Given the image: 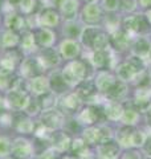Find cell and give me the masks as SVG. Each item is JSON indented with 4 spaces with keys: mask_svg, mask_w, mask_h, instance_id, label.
I'll list each match as a JSON object with an SVG mask.
<instances>
[{
    "mask_svg": "<svg viewBox=\"0 0 151 159\" xmlns=\"http://www.w3.org/2000/svg\"><path fill=\"white\" fill-rule=\"evenodd\" d=\"M0 65H2V68L4 69V70H12L13 66H15V62H13V60L11 57H6V58H3L2 61H0Z\"/></svg>",
    "mask_w": 151,
    "mask_h": 159,
    "instance_id": "cell-40",
    "label": "cell"
},
{
    "mask_svg": "<svg viewBox=\"0 0 151 159\" xmlns=\"http://www.w3.org/2000/svg\"><path fill=\"white\" fill-rule=\"evenodd\" d=\"M144 143V135L140 131H134L131 135V145L140 146Z\"/></svg>",
    "mask_w": 151,
    "mask_h": 159,
    "instance_id": "cell-37",
    "label": "cell"
},
{
    "mask_svg": "<svg viewBox=\"0 0 151 159\" xmlns=\"http://www.w3.org/2000/svg\"><path fill=\"white\" fill-rule=\"evenodd\" d=\"M37 61L41 62V68L43 66H52V65H54V64L58 62V57H57V54L53 49H47Z\"/></svg>",
    "mask_w": 151,
    "mask_h": 159,
    "instance_id": "cell-11",
    "label": "cell"
},
{
    "mask_svg": "<svg viewBox=\"0 0 151 159\" xmlns=\"http://www.w3.org/2000/svg\"><path fill=\"white\" fill-rule=\"evenodd\" d=\"M29 86H31V90L36 94H44L48 92L49 89V82L47 78L44 77H34L31 80V84H29Z\"/></svg>",
    "mask_w": 151,
    "mask_h": 159,
    "instance_id": "cell-8",
    "label": "cell"
},
{
    "mask_svg": "<svg viewBox=\"0 0 151 159\" xmlns=\"http://www.w3.org/2000/svg\"><path fill=\"white\" fill-rule=\"evenodd\" d=\"M9 2L13 3V4H16V3H20V2H21V0H9Z\"/></svg>",
    "mask_w": 151,
    "mask_h": 159,
    "instance_id": "cell-53",
    "label": "cell"
},
{
    "mask_svg": "<svg viewBox=\"0 0 151 159\" xmlns=\"http://www.w3.org/2000/svg\"><path fill=\"white\" fill-rule=\"evenodd\" d=\"M73 151L77 154L78 157H88V151H86V143H84L82 141H76L73 143Z\"/></svg>",
    "mask_w": 151,
    "mask_h": 159,
    "instance_id": "cell-31",
    "label": "cell"
},
{
    "mask_svg": "<svg viewBox=\"0 0 151 159\" xmlns=\"http://www.w3.org/2000/svg\"><path fill=\"white\" fill-rule=\"evenodd\" d=\"M40 24L45 27H53L58 23V15L53 11V9H45L43 15L39 17Z\"/></svg>",
    "mask_w": 151,
    "mask_h": 159,
    "instance_id": "cell-9",
    "label": "cell"
},
{
    "mask_svg": "<svg viewBox=\"0 0 151 159\" xmlns=\"http://www.w3.org/2000/svg\"><path fill=\"white\" fill-rule=\"evenodd\" d=\"M47 101L45 102H41V105L45 107V109H50L54 103H56V96H54L53 93H44V97Z\"/></svg>",
    "mask_w": 151,
    "mask_h": 159,
    "instance_id": "cell-36",
    "label": "cell"
},
{
    "mask_svg": "<svg viewBox=\"0 0 151 159\" xmlns=\"http://www.w3.org/2000/svg\"><path fill=\"white\" fill-rule=\"evenodd\" d=\"M94 94V85L92 82H82L81 85L78 86V96H81L84 98H89V97H92Z\"/></svg>",
    "mask_w": 151,
    "mask_h": 159,
    "instance_id": "cell-25",
    "label": "cell"
},
{
    "mask_svg": "<svg viewBox=\"0 0 151 159\" xmlns=\"http://www.w3.org/2000/svg\"><path fill=\"white\" fill-rule=\"evenodd\" d=\"M3 106H4V102H3V99L0 98V110H2V109H3Z\"/></svg>",
    "mask_w": 151,
    "mask_h": 159,
    "instance_id": "cell-52",
    "label": "cell"
},
{
    "mask_svg": "<svg viewBox=\"0 0 151 159\" xmlns=\"http://www.w3.org/2000/svg\"><path fill=\"white\" fill-rule=\"evenodd\" d=\"M108 43H109V37L106 36V34L98 33L97 36H95L94 41H93V47L97 49V51H103V49L108 47Z\"/></svg>",
    "mask_w": 151,
    "mask_h": 159,
    "instance_id": "cell-26",
    "label": "cell"
},
{
    "mask_svg": "<svg viewBox=\"0 0 151 159\" xmlns=\"http://www.w3.org/2000/svg\"><path fill=\"white\" fill-rule=\"evenodd\" d=\"M84 138L86 143H95L99 141V130L98 129H88V130H85Z\"/></svg>",
    "mask_w": 151,
    "mask_h": 159,
    "instance_id": "cell-29",
    "label": "cell"
},
{
    "mask_svg": "<svg viewBox=\"0 0 151 159\" xmlns=\"http://www.w3.org/2000/svg\"><path fill=\"white\" fill-rule=\"evenodd\" d=\"M103 4L109 11H114L119 6V0H103Z\"/></svg>",
    "mask_w": 151,
    "mask_h": 159,
    "instance_id": "cell-44",
    "label": "cell"
},
{
    "mask_svg": "<svg viewBox=\"0 0 151 159\" xmlns=\"http://www.w3.org/2000/svg\"><path fill=\"white\" fill-rule=\"evenodd\" d=\"M20 6H21V9L24 12H31L33 7H34V0H21L20 2Z\"/></svg>",
    "mask_w": 151,
    "mask_h": 159,
    "instance_id": "cell-41",
    "label": "cell"
},
{
    "mask_svg": "<svg viewBox=\"0 0 151 159\" xmlns=\"http://www.w3.org/2000/svg\"><path fill=\"white\" fill-rule=\"evenodd\" d=\"M84 16H85V20H88L90 23H94L99 19L101 11L95 4H89V6H86L84 9Z\"/></svg>",
    "mask_w": 151,
    "mask_h": 159,
    "instance_id": "cell-13",
    "label": "cell"
},
{
    "mask_svg": "<svg viewBox=\"0 0 151 159\" xmlns=\"http://www.w3.org/2000/svg\"><path fill=\"white\" fill-rule=\"evenodd\" d=\"M126 93V86L125 84L122 82H114L113 86L108 90V96L109 98L112 99H117V98H121Z\"/></svg>",
    "mask_w": 151,
    "mask_h": 159,
    "instance_id": "cell-15",
    "label": "cell"
},
{
    "mask_svg": "<svg viewBox=\"0 0 151 159\" xmlns=\"http://www.w3.org/2000/svg\"><path fill=\"white\" fill-rule=\"evenodd\" d=\"M16 43H17V36H16V33H13L12 31L6 32L3 34V37H2L3 47H13Z\"/></svg>",
    "mask_w": 151,
    "mask_h": 159,
    "instance_id": "cell-30",
    "label": "cell"
},
{
    "mask_svg": "<svg viewBox=\"0 0 151 159\" xmlns=\"http://www.w3.org/2000/svg\"><path fill=\"white\" fill-rule=\"evenodd\" d=\"M34 68H41L39 66V61H33V60H25L21 65V73L25 77H32L33 72L36 70Z\"/></svg>",
    "mask_w": 151,
    "mask_h": 159,
    "instance_id": "cell-18",
    "label": "cell"
},
{
    "mask_svg": "<svg viewBox=\"0 0 151 159\" xmlns=\"http://www.w3.org/2000/svg\"><path fill=\"white\" fill-rule=\"evenodd\" d=\"M140 4H142L143 7H147V6H151V0H139Z\"/></svg>",
    "mask_w": 151,
    "mask_h": 159,
    "instance_id": "cell-50",
    "label": "cell"
},
{
    "mask_svg": "<svg viewBox=\"0 0 151 159\" xmlns=\"http://www.w3.org/2000/svg\"><path fill=\"white\" fill-rule=\"evenodd\" d=\"M119 147L114 142H103L99 147V155L102 159H115L118 155Z\"/></svg>",
    "mask_w": 151,
    "mask_h": 159,
    "instance_id": "cell-5",
    "label": "cell"
},
{
    "mask_svg": "<svg viewBox=\"0 0 151 159\" xmlns=\"http://www.w3.org/2000/svg\"><path fill=\"white\" fill-rule=\"evenodd\" d=\"M77 0H60V8L64 15H66L68 17H72L77 11Z\"/></svg>",
    "mask_w": 151,
    "mask_h": 159,
    "instance_id": "cell-12",
    "label": "cell"
},
{
    "mask_svg": "<svg viewBox=\"0 0 151 159\" xmlns=\"http://www.w3.org/2000/svg\"><path fill=\"white\" fill-rule=\"evenodd\" d=\"M123 9L125 11H133L135 8V0H122Z\"/></svg>",
    "mask_w": 151,
    "mask_h": 159,
    "instance_id": "cell-45",
    "label": "cell"
},
{
    "mask_svg": "<svg viewBox=\"0 0 151 159\" xmlns=\"http://www.w3.org/2000/svg\"><path fill=\"white\" fill-rule=\"evenodd\" d=\"M65 32H66V34L69 37H76V36H78V33H80V28H78L77 24L69 23V25L66 27V29H65Z\"/></svg>",
    "mask_w": 151,
    "mask_h": 159,
    "instance_id": "cell-39",
    "label": "cell"
},
{
    "mask_svg": "<svg viewBox=\"0 0 151 159\" xmlns=\"http://www.w3.org/2000/svg\"><path fill=\"white\" fill-rule=\"evenodd\" d=\"M147 19H149V21L151 23V9L149 11V13H147Z\"/></svg>",
    "mask_w": 151,
    "mask_h": 159,
    "instance_id": "cell-51",
    "label": "cell"
},
{
    "mask_svg": "<svg viewBox=\"0 0 151 159\" xmlns=\"http://www.w3.org/2000/svg\"><path fill=\"white\" fill-rule=\"evenodd\" d=\"M7 159H11V158H7Z\"/></svg>",
    "mask_w": 151,
    "mask_h": 159,
    "instance_id": "cell-57",
    "label": "cell"
},
{
    "mask_svg": "<svg viewBox=\"0 0 151 159\" xmlns=\"http://www.w3.org/2000/svg\"><path fill=\"white\" fill-rule=\"evenodd\" d=\"M39 43L44 47H49L54 40V34L49 31V29H41L39 33Z\"/></svg>",
    "mask_w": 151,
    "mask_h": 159,
    "instance_id": "cell-24",
    "label": "cell"
},
{
    "mask_svg": "<svg viewBox=\"0 0 151 159\" xmlns=\"http://www.w3.org/2000/svg\"><path fill=\"white\" fill-rule=\"evenodd\" d=\"M150 114H151V109H150Z\"/></svg>",
    "mask_w": 151,
    "mask_h": 159,
    "instance_id": "cell-56",
    "label": "cell"
},
{
    "mask_svg": "<svg viewBox=\"0 0 151 159\" xmlns=\"http://www.w3.org/2000/svg\"><path fill=\"white\" fill-rule=\"evenodd\" d=\"M88 2H95V0H88Z\"/></svg>",
    "mask_w": 151,
    "mask_h": 159,
    "instance_id": "cell-55",
    "label": "cell"
},
{
    "mask_svg": "<svg viewBox=\"0 0 151 159\" xmlns=\"http://www.w3.org/2000/svg\"><path fill=\"white\" fill-rule=\"evenodd\" d=\"M135 69L131 64L126 62V64H122L119 68H118V76L122 78V80H130L134 74H135Z\"/></svg>",
    "mask_w": 151,
    "mask_h": 159,
    "instance_id": "cell-17",
    "label": "cell"
},
{
    "mask_svg": "<svg viewBox=\"0 0 151 159\" xmlns=\"http://www.w3.org/2000/svg\"><path fill=\"white\" fill-rule=\"evenodd\" d=\"M150 54H151V51H150Z\"/></svg>",
    "mask_w": 151,
    "mask_h": 159,
    "instance_id": "cell-58",
    "label": "cell"
},
{
    "mask_svg": "<svg viewBox=\"0 0 151 159\" xmlns=\"http://www.w3.org/2000/svg\"><path fill=\"white\" fill-rule=\"evenodd\" d=\"M125 27L129 31H146L147 23L144 21L142 16H133L125 20Z\"/></svg>",
    "mask_w": 151,
    "mask_h": 159,
    "instance_id": "cell-6",
    "label": "cell"
},
{
    "mask_svg": "<svg viewBox=\"0 0 151 159\" xmlns=\"http://www.w3.org/2000/svg\"><path fill=\"white\" fill-rule=\"evenodd\" d=\"M78 103H80V101L76 94H68V96L62 99V106H64V109H66L68 111L76 110V109L78 107Z\"/></svg>",
    "mask_w": 151,
    "mask_h": 159,
    "instance_id": "cell-19",
    "label": "cell"
},
{
    "mask_svg": "<svg viewBox=\"0 0 151 159\" xmlns=\"http://www.w3.org/2000/svg\"><path fill=\"white\" fill-rule=\"evenodd\" d=\"M131 135H133V133L131 131H129V130H123V131H121L119 133V143H122L123 146H129V145H131Z\"/></svg>",
    "mask_w": 151,
    "mask_h": 159,
    "instance_id": "cell-35",
    "label": "cell"
},
{
    "mask_svg": "<svg viewBox=\"0 0 151 159\" xmlns=\"http://www.w3.org/2000/svg\"><path fill=\"white\" fill-rule=\"evenodd\" d=\"M9 152V141L7 138H0V157H6Z\"/></svg>",
    "mask_w": 151,
    "mask_h": 159,
    "instance_id": "cell-38",
    "label": "cell"
},
{
    "mask_svg": "<svg viewBox=\"0 0 151 159\" xmlns=\"http://www.w3.org/2000/svg\"><path fill=\"white\" fill-rule=\"evenodd\" d=\"M39 110V103L36 102V101H31V99H29L28 101V103H27V106H25V111H28L29 114H34Z\"/></svg>",
    "mask_w": 151,
    "mask_h": 159,
    "instance_id": "cell-43",
    "label": "cell"
},
{
    "mask_svg": "<svg viewBox=\"0 0 151 159\" xmlns=\"http://www.w3.org/2000/svg\"><path fill=\"white\" fill-rule=\"evenodd\" d=\"M17 130L21 133H31L33 130V123L29 119H21L17 125Z\"/></svg>",
    "mask_w": 151,
    "mask_h": 159,
    "instance_id": "cell-33",
    "label": "cell"
},
{
    "mask_svg": "<svg viewBox=\"0 0 151 159\" xmlns=\"http://www.w3.org/2000/svg\"><path fill=\"white\" fill-rule=\"evenodd\" d=\"M64 159H73V158H70V157H66V158H64Z\"/></svg>",
    "mask_w": 151,
    "mask_h": 159,
    "instance_id": "cell-54",
    "label": "cell"
},
{
    "mask_svg": "<svg viewBox=\"0 0 151 159\" xmlns=\"http://www.w3.org/2000/svg\"><path fill=\"white\" fill-rule=\"evenodd\" d=\"M150 51H151V45L147 40H144V39L138 40L134 45V52L139 54V56H144V54L150 53Z\"/></svg>",
    "mask_w": 151,
    "mask_h": 159,
    "instance_id": "cell-20",
    "label": "cell"
},
{
    "mask_svg": "<svg viewBox=\"0 0 151 159\" xmlns=\"http://www.w3.org/2000/svg\"><path fill=\"white\" fill-rule=\"evenodd\" d=\"M93 62L95 66H99V68L106 66L109 64V54L105 51H97L93 56Z\"/></svg>",
    "mask_w": 151,
    "mask_h": 159,
    "instance_id": "cell-23",
    "label": "cell"
},
{
    "mask_svg": "<svg viewBox=\"0 0 151 159\" xmlns=\"http://www.w3.org/2000/svg\"><path fill=\"white\" fill-rule=\"evenodd\" d=\"M32 151V146L28 141L24 139H16L12 145V152L19 158H27Z\"/></svg>",
    "mask_w": 151,
    "mask_h": 159,
    "instance_id": "cell-4",
    "label": "cell"
},
{
    "mask_svg": "<svg viewBox=\"0 0 151 159\" xmlns=\"http://www.w3.org/2000/svg\"><path fill=\"white\" fill-rule=\"evenodd\" d=\"M9 84V76L7 70L0 72V89H6Z\"/></svg>",
    "mask_w": 151,
    "mask_h": 159,
    "instance_id": "cell-42",
    "label": "cell"
},
{
    "mask_svg": "<svg viewBox=\"0 0 151 159\" xmlns=\"http://www.w3.org/2000/svg\"><path fill=\"white\" fill-rule=\"evenodd\" d=\"M105 114H106V117H109L110 119H118L121 117V114H122V107H121L118 103H108L106 106H105Z\"/></svg>",
    "mask_w": 151,
    "mask_h": 159,
    "instance_id": "cell-16",
    "label": "cell"
},
{
    "mask_svg": "<svg viewBox=\"0 0 151 159\" xmlns=\"http://www.w3.org/2000/svg\"><path fill=\"white\" fill-rule=\"evenodd\" d=\"M33 47H34L33 34H31V33L25 34L23 37V41H21V48L25 49V51H31V49H33Z\"/></svg>",
    "mask_w": 151,
    "mask_h": 159,
    "instance_id": "cell-32",
    "label": "cell"
},
{
    "mask_svg": "<svg viewBox=\"0 0 151 159\" xmlns=\"http://www.w3.org/2000/svg\"><path fill=\"white\" fill-rule=\"evenodd\" d=\"M53 146L56 147L58 151L66 150L68 146H69V138H68V135H65L64 133L57 134L56 138L53 139Z\"/></svg>",
    "mask_w": 151,
    "mask_h": 159,
    "instance_id": "cell-22",
    "label": "cell"
},
{
    "mask_svg": "<svg viewBox=\"0 0 151 159\" xmlns=\"http://www.w3.org/2000/svg\"><path fill=\"white\" fill-rule=\"evenodd\" d=\"M60 51H61V54L65 58H73L78 54L80 48H78V44L74 43L73 40H65L61 44Z\"/></svg>",
    "mask_w": 151,
    "mask_h": 159,
    "instance_id": "cell-7",
    "label": "cell"
},
{
    "mask_svg": "<svg viewBox=\"0 0 151 159\" xmlns=\"http://www.w3.org/2000/svg\"><path fill=\"white\" fill-rule=\"evenodd\" d=\"M62 123V116L57 110L48 109L43 113V126L48 129H56Z\"/></svg>",
    "mask_w": 151,
    "mask_h": 159,
    "instance_id": "cell-2",
    "label": "cell"
},
{
    "mask_svg": "<svg viewBox=\"0 0 151 159\" xmlns=\"http://www.w3.org/2000/svg\"><path fill=\"white\" fill-rule=\"evenodd\" d=\"M144 150L149 155H151V135L147 138V141L144 142Z\"/></svg>",
    "mask_w": 151,
    "mask_h": 159,
    "instance_id": "cell-47",
    "label": "cell"
},
{
    "mask_svg": "<svg viewBox=\"0 0 151 159\" xmlns=\"http://www.w3.org/2000/svg\"><path fill=\"white\" fill-rule=\"evenodd\" d=\"M114 78L110 76V74L108 73H101L98 78H97V81H95V86H97L99 90H103V92H108L110 88L113 86V84H114Z\"/></svg>",
    "mask_w": 151,
    "mask_h": 159,
    "instance_id": "cell-10",
    "label": "cell"
},
{
    "mask_svg": "<svg viewBox=\"0 0 151 159\" xmlns=\"http://www.w3.org/2000/svg\"><path fill=\"white\" fill-rule=\"evenodd\" d=\"M122 118H123V122L125 123H134L135 121H137L138 118V114L135 110H125L123 114H122Z\"/></svg>",
    "mask_w": 151,
    "mask_h": 159,
    "instance_id": "cell-34",
    "label": "cell"
},
{
    "mask_svg": "<svg viewBox=\"0 0 151 159\" xmlns=\"http://www.w3.org/2000/svg\"><path fill=\"white\" fill-rule=\"evenodd\" d=\"M7 99L9 101V103H11V106L16 107V109H25V106H27V103L29 101L27 94L17 90V89H13L12 92H9Z\"/></svg>",
    "mask_w": 151,
    "mask_h": 159,
    "instance_id": "cell-3",
    "label": "cell"
},
{
    "mask_svg": "<svg viewBox=\"0 0 151 159\" xmlns=\"http://www.w3.org/2000/svg\"><path fill=\"white\" fill-rule=\"evenodd\" d=\"M7 25L13 29H20L24 25V20L17 15H9L7 17Z\"/></svg>",
    "mask_w": 151,
    "mask_h": 159,
    "instance_id": "cell-28",
    "label": "cell"
},
{
    "mask_svg": "<svg viewBox=\"0 0 151 159\" xmlns=\"http://www.w3.org/2000/svg\"><path fill=\"white\" fill-rule=\"evenodd\" d=\"M98 118V114H97V109L95 107H88L81 113L80 116V119L85 123H93L95 119Z\"/></svg>",
    "mask_w": 151,
    "mask_h": 159,
    "instance_id": "cell-21",
    "label": "cell"
},
{
    "mask_svg": "<svg viewBox=\"0 0 151 159\" xmlns=\"http://www.w3.org/2000/svg\"><path fill=\"white\" fill-rule=\"evenodd\" d=\"M130 64L134 66V69L135 70H140V69L143 68V64H142V61L138 58V57H133V60L130 61Z\"/></svg>",
    "mask_w": 151,
    "mask_h": 159,
    "instance_id": "cell-46",
    "label": "cell"
},
{
    "mask_svg": "<svg viewBox=\"0 0 151 159\" xmlns=\"http://www.w3.org/2000/svg\"><path fill=\"white\" fill-rule=\"evenodd\" d=\"M123 159H139V155L135 151H130L123 157Z\"/></svg>",
    "mask_w": 151,
    "mask_h": 159,
    "instance_id": "cell-48",
    "label": "cell"
},
{
    "mask_svg": "<svg viewBox=\"0 0 151 159\" xmlns=\"http://www.w3.org/2000/svg\"><path fill=\"white\" fill-rule=\"evenodd\" d=\"M85 72H86V69H85L82 62L73 61L65 66L62 72V77L66 81V84H77L84 78Z\"/></svg>",
    "mask_w": 151,
    "mask_h": 159,
    "instance_id": "cell-1",
    "label": "cell"
},
{
    "mask_svg": "<svg viewBox=\"0 0 151 159\" xmlns=\"http://www.w3.org/2000/svg\"><path fill=\"white\" fill-rule=\"evenodd\" d=\"M112 43L117 49H123L129 43V36L122 31H117V32H114V34H113Z\"/></svg>",
    "mask_w": 151,
    "mask_h": 159,
    "instance_id": "cell-14",
    "label": "cell"
},
{
    "mask_svg": "<svg viewBox=\"0 0 151 159\" xmlns=\"http://www.w3.org/2000/svg\"><path fill=\"white\" fill-rule=\"evenodd\" d=\"M41 159H54V157H53V154H52V152L45 151L43 155H41Z\"/></svg>",
    "mask_w": 151,
    "mask_h": 159,
    "instance_id": "cell-49",
    "label": "cell"
},
{
    "mask_svg": "<svg viewBox=\"0 0 151 159\" xmlns=\"http://www.w3.org/2000/svg\"><path fill=\"white\" fill-rule=\"evenodd\" d=\"M98 34V31L95 28H86L82 33V43L86 45H93L95 36Z\"/></svg>",
    "mask_w": 151,
    "mask_h": 159,
    "instance_id": "cell-27",
    "label": "cell"
}]
</instances>
